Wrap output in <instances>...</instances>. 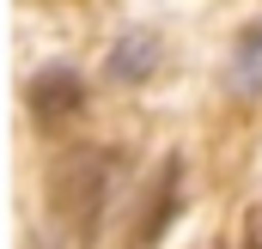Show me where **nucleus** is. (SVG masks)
I'll use <instances>...</instances> for the list:
<instances>
[{"mask_svg": "<svg viewBox=\"0 0 262 249\" xmlns=\"http://www.w3.org/2000/svg\"><path fill=\"white\" fill-rule=\"evenodd\" d=\"M31 110H37L43 122H67V116H79V110H85V79H79L73 67H49V73H37V79H31Z\"/></svg>", "mask_w": 262, "mask_h": 249, "instance_id": "obj_1", "label": "nucleus"}, {"mask_svg": "<svg viewBox=\"0 0 262 249\" xmlns=\"http://www.w3.org/2000/svg\"><path fill=\"white\" fill-rule=\"evenodd\" d=\"M146 73H159V37H152V31H122L116 49H110V79L140 85Z\"/></svg>", "mask_w": 262, "mask_h": 249, "instance_id": "obj_2", "label": "nucleus"}, {"mask_svg": "<svg viewBox=\"0 0 262 249\" xmlns=\"http://www.w3.org/2000/svg\"><path fill=\"white\" fill-rule=\"evenodd\" d=\"M244 249H262V207L244 213Z\"/></svg>", "mask_w": 262, "mask_h": 249, "instance_id": "obj_3", "label": "nucleus"}]
</instances>
